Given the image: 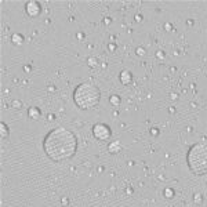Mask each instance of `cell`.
Masks as SVG:
<instances>
[{
	"instance_id": "cell-13",
	"label": "cell",
	"mask_w": 207,
	"mask_h": 207,
	"mask_svg": "<svg viewBox=\"0 0 207 207\" xmlns=\"http://www.w3.org/2000/svg\"><path fill=\"white\" fill-rule=\"evenodd\" d=\"M164 196H166L167 199H171L173 196H174V191L171 188H166L164 189Z\"/></svg>"
},
{
	"instance_id": "cell-7",
	"label": "cell",
	"mask_w": 207,
	"mask_h": 207,
	"mask_svg": "<svg viewBox=\"0 0 207 207\" xmlns=\"http://www.w3.org/2000/svg\"><path fill=\"white\" fill-rule=\"evenodd\" d=\"M120 149H122V145H120L119 141H112V142L108 145V152L113 153V155H115V153H119Z\"/></svg>"
},
{
	"instance_id": "cell-4",
	"label": "cell",
	"mask_w": 207,
	"mask_h": 207,
	"mask_svg": "<svg viewBox=\"0 0 207 207\" xmlns=\"http://www.w3.org/2000/svg\"><path fill=\"white\" fill-rule=\"evenodd\" d=\"M93 135L99 141H108L112 135V130L105 123H97L93 126Z\"/></svg>"
},
{
	"instance_id": "cell-15",
	"label": "cell",
	"mask_w": 207,
	"mask_h": 207,
	"mask_svg": "<svg viewBox=\"0 0 207 207\" xmlns=\"http://www.w3.org/2000/svg\"><path fill=\"white\" fill-rule=\"evenodd\" d=\"M137 54H138V55H144L145 54V50L141 49V47H138V49H137Z\"/></svg>"
},
{
	"instance_id": "cell-1",
	"label": "cell",
	"mask_w": 207,
	"mask_h": 207,
	"mask_svg": "<svg viewBox=\"0 0 207 207\" xmlns=\"http://www.w3.org/2000/svg\"><path fill=\"white\" fill-rule=\"evenodd\" d=\"M43 149L53 162H64L71 159L77 149V138L71 130L57 127L44 137Z\"/></svg>"
},
{
	"instance_id": "cell-8",
	"label": "cell",
	"mask_w": 207,
	"mask_h": 207,
	"mask_svg": "<svg viewBox=\"0 0 207 207\" xmlns=\"http://www.w3.org/2000/svg\"><path fill=\"white\" fill-rule=\"evenodd\" d=\"M28 115H29V117H31V119L36 120L37 117L40 116V111H39L37 108H29V109H28Z\"/></svg>"
},
{
	"instance_id": "cell-12",
	"label": "cell",
	"mask_w": 207,
	"mask_h": 207,
	"mask_svg": "<svg viewBox=\"0 0 207 207\" xmlns=\"http://www.w3.org/2000/svg\"><path fill=\"white\" fill-rule=\"evenodd\" d=\"M193 202L196 203V204H202L203 203V196H202V193H196L193 196Z\"/></svg>"
},
{
	"instance_id": "cell-11",
	"label": "cell",
	"mask_w": 207,
	"mask_h": 207,
	"mask_svg": "<svg viewBox=\"0 0 207 207\" xmlns=\"http://www.w3.org/2000/svg\"><path fill=\"white\" fill-rule=\"evenodd\" d=\"M11 40L14 41V44H21L24 41V36L22 35H19V33H14L13 37H11Z\"/></svg>"
},
{
	"instance_id": "cell-2",
	"label": "cell",
	"mask_w": 207,
	"mask_h": 207,
	"mask_svg": "<svg viewBox=\"0 0 207 207\" xmlns=\"http://www.w3.org/2000/svg\"><path fill=\"white\" fill-rule=\"evenodd\" d=\"M101 99V90L98 86L90 81H84L73 91V101L80 109H91L97 106Z\"/></svg>"
},
{
	"instance_id": "cell-5",
	"label": "cell",
	"mask_w": 207,
	"mask_h": 207,
	"mask_svg": "<svg viewBox=\"0 0 207 207\" xmlns=\"http://www.w3.org/2000/svg\"><path fill=\"white\" fill-rule=\"evenodd\" d=\"M25 10H26L28 15L37 17L41 13V6L37 3L36 0H29V1H26V4H25Z\"/></svg>"
},
{
	"instance_id": "cell-3",
	"label": "cell",
	"mask_w": 207,
	"mask_h": 207,
	"mask_svg": "<svg viewBox=\"0 0 207 207\" xmlns=\"http://www.w3.org/2000/svg\"><path fill=\"white\" fill-rule=\"evenodd\" d=\"M186 162L189 170L196 176H203L207 173V144L199 142L189 148L186 153Z\"/></svg>"
},
{
	"instance_id": "cell-6",
	"label": "cell",
	"mask_w": 207,
	"mask_h": 207,
	"mask_svg": "<svg viewBox=\"0 0 207 207\" xmlns=\"http://www.w3.org/2000/svg\"><path fill=\"white\" fill-rule=\"evenodd\" d=\"M119 79H120V81H122L123 84H130L131 79H133L131 72L130 71H122V73L119 75Z\"/></svg>"
},
{
	"instance_id": "cell-16",
	"label": "cell",
	"mask_w": 207,
	"mask_h": 207,
	"mask_svg": "<svg viewBox=\"0 0 207 207\" xmlns=\"http://www.w3.org/2000/svg\"><path fill=\"white\" fill-rule=\"evenodd\" d=\"M151 134H153V135H158V134H159L158 128H152V130H151Z\"/></svg>"
},
{
	"instance_id": "cell-14",
	"label": "cell",
	"mask_w": 207,
	"mask_h": 207,
	"mask_svg": "<svg viewBox=\"0 0 207 207\" xmlns=\"http://www.w3.org/2000/svg\"><path fill=\"white\" fill-rule=\"evenodd\" d=\"M87 62H89L90 66H94L95 64H97V59H95V58H89V59H87Z\"/></svg>"
},
{
	"instance_id": "cell-10",
	"label": "cell",
	"mask_w": 207,
	"mask_h": 207,
	"mask_svg": "<svg viewBox=\"0 0 207 207\" xmlns=\"http://www.w3.org/2000/svg\"><path fill=\"white\" fill-rule=\"evenodd\" d=\"M109 102L112 103L113 106H119V105H120V102H122V99H120V97H119V95H111Z\"/></svg>"
},
{
	"instance_id": "cell-9",
	"label": "cell",
	"mask_w": 207,
	"mask_h": 207,
	"mask_svg": "<svg viewBox=\"0 0 207 207\" xmlns=\"http://www.w3.org/2000/svg\"><path fill=\"white\" fill-rule=\"evenodd\" d=\"M0 128H1V130H0V134H1V138H3V140H6V138H7V137H9V127L6 126V123H0Z\"/></svg>"
}]
</instances>
